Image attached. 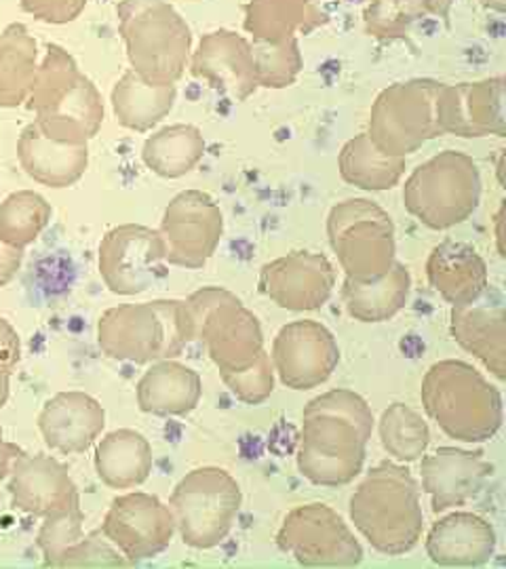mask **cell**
I'll list each match as a JSON object with an SVG mask.
<instances>
[{
  "mask_svg": "<svg viewBox=\"0 0 506 569\" xmlns=\"http://www.w3.org/2000/svg\"><path fill=\"white\" fill-rule=\"evenodd\" d=\"M260 291L284 310L310 312L327 305L336 287V270L324 253L294 251L262 266Z\"/></svg>",
  "mask_w": 506,
  "mask_h": 569,
  "instance_id": "cell-17",
  "label": "cell"
},
{
  "mask_svg": "<svg viewBox=\"0 0 506 569\" xmlns=\"http://www.w3.org/2000/svg\"><path fill=\"white\" fill-rule=\"evenodd\" d=\"M244 502L237 479L224 468L202 467L190 470L176 486L169 509L183 545L207 550L222 545L232 531Z\"/></svg>",
  "mask_w": 506,
  "mask_h": 569,
  "instance_id": "cell-9",
  "label": "cell"
},
{
  "mask_svg": "<svg viewBox=\"0 0 506 569\" xmlns=\"http://www.w3.org/2000/svg\"><path fill=\"white\" fill-rule=\"evenodd\" d=\"M426 13L423 0H369L365 7V30L380 41L405 39Z\"/></svg>",
  "mask_w": 506,
  "mask_h": 569,
  "instance_id": "cell-38",
  "label": "cell"
},
{
  "mask_svg": "<svg viewBox=\"0 0 506 569\" xmlns=\"http://www.w3.org/2000/svg\"><path fill=\"white\" fill-rule=\"evenodd\" d=\"M188 63L195 79L211 84L232 102H245L258 89L251 42L232 30L205 34Z\"/></svg>",
  "mask_w": 506,
  "mask_h": 569,
  "instance_id": "cell-18",
  "label": "cell"
},
{
  "mask_svg": "<svg viewBox=\"0 0 506 569\" xmlns=\"http://www.w3.org/2000/svg\"><path fill=\"white\" fill-rule=\"evenodd\" d=\"M96 472L110 489H133L152 472V448L142 432L119 428L108 432L96 448Z\"/></svg>",
  "mask_w": 506,
  "mask_h": 569,
  "instance_id": "cell-29",
  "label": "cell"
},
{
  "mask_svg": "<svg viewBox=\"0 0 506 569\" xmlns=\"http://www.w3.org/2000/svg\"><path fill=\"white\" fill-rule=\"evenodd\" d=\"M496 552V531L475 512H452L426 536V555L441 568H482Z\"/></svg>",
  "mask_w": 506,
  "mask_h": 569,
  "instance_id": "cell-24",
  "label": "cell"
},
{
  "mask_svg": "<svg viewBox=\"0 0 506 569\" xmlns=\"http://www.w3.org/2000/svg\"><path fill=\"white\" fill-rule=\"evenodd\" d=\"M129 561L101 529L85 533L77 545L61 555L58 568H127Z\"/></svg>",
  "mask_w": 506,
  "mask_h": 569,
  "instance_id": "cell-41",
  "label": "cell"
},
{
  "mask_svg": "<svg viewBox=\"0 0 506 569\" xmlns=\"http://www.w3.org/2000/svg\"><path fill=\"white\" fill-rule=\"evenodd\" d=\"M53 209L34 190L11 192L0 203V241L13 249H26L41 237L51 222Z\"/></svg>",
  "mask_w": 506,
  "mask_h": 569,
  "instance_id": "cell-35",
  "label": "cell"
},
{
  "mask_svg": "<svg viewBox=\"0 0 506 569\" xmlns=\"http://www.w3.org/2000/svg\"><path fill=\"white\" fill-rule=\"evenodd\" d=\"M159 232L167 264L199 270L222 241V209L207 192L183 190L167 204Z\"/></svg>",
  "mask_w": 506,
  "mask_h": 569,
  "instance_id": "cell-13",
  "label": "cell"
},
{
  "mask_svg": "<svg viewBox=\"0 0 506 569\" xmlns=\"http://www.w3.org/2000/svg\"><path fill=\"white\" fill-rule=\"evenodd\" d=\"M439 133L456 138H487L506 133L505 79L441 84L437 93Z\"/></svg>",
  "mask_w": 506,
  "mask_h": 569,
  "instance_id": "cell-16",
  "label": "cell"
},
{
  "mask_svg": "<svg viewBox=\"0 0 506 569\" xmlns=\"http://www.w3.org/2000/svg\"><path fill=\"white\" fill-rule=\"evenodd\" d=\"M338 167L346 183L365 192H385L401 182L405 159L388 157L367 133H361L345 143Z\"/></svg>",
  "mask_w": 506,
  "mask_h": 569,
  "instance_id": "cell-34",
  "label": "cell"
},
{
  "mask_svg": "<svg viewBox=\"0 0 506 569\" xmlns=\"http://www.w3.org/2000/svg\"><path fill=\"white\" fill-rule=\"evenodd\" d=\"M482 203V173L465 152L444 150L416 167L404 186L409 216L430 230L466 222Z\"/></svg>",
  "mask_w": 506,
  "mask_h": 569,
  "instance_id": "cell-6",
  "label": "cell"
},
{
  "mask_svg": "<svg viewBox=\"0 0 506 569\" xmlns=\"http://www.w3.org/2000/svg\"><path fill=\"white\" fill-rule=\"evenodd\" d=\"M21 453H23V449L18 448L11 441H7L4 435H2V428H0V481H4L11 475L13 465H16V460L20 458Z\"/></svg>",
  "mask_w": 506,
  "mask_h": 569,
  "instance_id": "cell-45",
  "label": "cell"
},
{
  "mask_svg": "<svg viewBox=\"0 0 506 569\" xmlns=\"http://www.w3.org/2000/svg\"><path fill=\"white\" fill-rule=\"evenodd\" d=\"M277 547L304 568H357L364 547L345 519L327 505L289 510L277 531Z\"/></svg>",
  "mask_w": 506,
  "mask_h": 569,
  "instance_id": "cell-11",
  "label": "cell"
},
{
  "mask_svg": "<svg viewBox=\"0 0 506 569\" xmlns=\"http://www.w3.org/2000/svg\"><path fill=\"white\" fill-rule=\"evenodd\" d=\"M205 157V138L195 124H169L152 133L142 146V161L165 180H178L190 173Z\"/></svg>",
  "mask_w": 506,
  "mask_h": 569,
  "instance_id": "cell-33",
  "label": "cell"
},
{
  "mask_svg": "<svg viewBox=\"0 0 506 569\" xmlns=\"http://www.w3.org/2000/svg\"><path fill=\"white\" fill-rule=\"evenodd\" d=\"M186 306L195 323V338L205 345L220 373L244 371L262 355L258 317L228 289L202 287L186 300Z\"/></svg>",
  "mask_w": 506,
  "mask_h": 569,
  "instance_id": "cell-8",
  "label": "cell"
},
{
  "mask_svg": "<svg viewBox=\"0 0 506 569\" xmlns=\"http://www.w3.org/2000/svg\"><path fill=\"white\" fill-rule=\"evenodd\" d=\"M103 284L117 296H138L167 277L161 232L142 224L110 228L98 249Z\"/></svg>",
  "mask_w": 506,
  "mask_h": 569,
  "instance_id": "cell-12",
  "label": "cell"
},
{
  "mask_svg": "<svg viewBox=\"0 0 506 569\" xmlns=\"http://www.w3.org/2000/svg\"><path fill=\"white\" fill-rule=\"evenodd\" d=\"M89 0H20L21 9L34 20L63 26L77 20Z\"/></svg>",
  "mask_w": 506,
  "mask_h": 569,
  "instance_id": "cell-42",
  "label": "cell"
},
{
  "mask_svg": "<svg viewBox=\"0 0 506 569\" xmlns=\"http://www.w3.org/2000/svg\"><path fill=\"white\" fill-rule=\"evenodd\" d=\"M270 361L285 387L310 390L331 378L340 363V346L321 323L294 321L279 329Z\"/></svg>",
  "mask_w": 506,
  "mask_h": 569,
  "instance_id": "cell-15",
  "label": "cell"
},
{
  "mask_svg": "<svg viewBox=\"0 0 506 569\" xmlns=\"http://www.w3.org/2000/svg\"><path fill=\"white\" fill-rule=\"evenodd\" d=\"M18 159L26 176L49 188H70L89 167L87 146L56 142L30 122L18 140Z\"/></svg>",
  "mask_w": 506,
  "mask_h": 569,
  "instance_id": "cell-27",
  "label": "cell"
},
{
  "mask_svg": "<svg viewBox=\"0 0 506 569\" xmlns=\"http://www.w3.org/2000/svg\"><path fill=\"white\" fill-rule=\"evenodd\" d=\"M9 477L11 505L26 515L44 519L81 502L68 468L51 456H28L23 451Z\"/></svg>",
  "mask_w": 506,
  "mask_h": 569,
  "instance_id": "cell-19",
  "label": "cell"
},
{
  "mask_svg": "<svg viewBox=\"0 0 506 569\" xmlns=\"http://www.w3.org/2000/svg\"><path fill=\"white\" fill-rule=\"evenodd\" d=\"M479 2L489 11H496V13H505L506 11V0H479Z\"/></svg>",
  "mask_w": 506,
  "mask_h": 569,
  "instance_id": "cell-47",
  "label": "cell"
},
{
  "mask_svg": "<svg viewBox=\"0 0 506 569\" xmlns=\"http://www.w3.org/2000/svg\"><path fill=\"white\" fill-rule=\"evenodd\" d=\"M256 81L266 89H285L294 84L304 68L298 39L284 42H251Z\"/></svg>",
  "mask_w": 506,
  "mask_h": 569,
  "instance_id": "cell-37",
  "label": "cell"
},
{
  "mask_svg": "<svg viewBox=\"0 0 506 569\" xmlns=\"http://www.w3.org/2000/svg\"><path fill=\"white\" fill-rule=\"evenodd\" d=\"M329 244L346 279L369 283L395 264V224L385 209L369 199H346L327 216Z\"/></svg>",
  "mask_w": 506,
  "mask_h": 569,
  "instance_id": "cell-7",
  "label": "cell"
},
{
  "mask_svg": "<svg viewBox=\"0 0 506 569\" xmlns=\"http://www.w3.org/2000/svg\"><path fill=\"white\" fill-rule=\"evenodd\" d=\"M195 340L186 302L155 300L108 308L98 321V345L108 359L148 366L176 359Z\"/></svg>",
  "mask_w": 506,
  "mask_h": 569,
  "instance_id": "cell-4",
  "label": "cell"
},
{
  "mask_svg": "<svg viewBox=\"0 0 506 569\" xmlns=\"http://www.w3.org/2000/svg\"><path fill=\"white\" fill-rule=\"evenodd\" d=\"M82 523H85V515H82L81 502L58 515L44 517L37 536V547L41 549L44 568H58L61 555L85 536Z\"/></svg>",
  "mask_w": 506,
  "mask_h": 569,
  "instance_id": "cell-39",
  "label": "cell"
},
{
  "mask_svg": "<svg viewBox=\"0 0 506 569\" xmlns=\"http://www.w3.org/2000/svg\"><path fill=\"white\" fill-rule=\"evenodd\" d=\"M226 388L247 406H260L275 392V367L270 355L264 350L254 366L244 371L220 373Z\"/></svg>",
  "mask_w": 506,
  "mask_h": 569,
  "instance_id": "cell-40",
  "label": "cell"
},
{
  "mask_svg": "<svg viewBox=\"0 0 506 569\" xmlns=\"http://www.w3.org/2000/svg\"><path fill=\"white\" fill-rule=\"evenodd\" d=\"M420 397L430 420L456 441L484 443L503 428L500 390L465 361L447 359L430 367Z\"/></svg>",
  "mask_w": 506,
  "mask_h": 569,
  "instance_id": "cell-3",
  "label": "cell"
},
{
  "mask_svg": "<svg viewBox=\"0 0 506 569\" xmlns=\"http://www.w3.org/2000/svg\"><path fill=\"white\" fill-rule=\"evenodd\" d=\"M426 277L430 287L452 306L470 305L489 287L486 260L470 244L452 239L430 251Z\"/></svg>",
  "mask_w": 506,
  "mask_h": 569,
  "instance_id": "cell-26",
  "label": "cell"
},
{
  "mask_svg": "<svg viewBox=\"0 0 506 569\" xmlns=\"http://www.w3.org/2000/svg\"><path fill=\"white\" fill-rule=\"evenodd\" d=\"M34 117V124L49 140L87 146L100 133L103 102L98 87L89 77L81 74Z\"/></svg>",
  "mask_w": 506,
  "mask_h": 569,
  "instance_id": "cell-23",
  "label": "cell"
},
{
  "mask_svg": "<svg viewBox=\"0 0 506 569\" xmlns=\"http://www.w3.org/2000/svg\"><path fill=\"white\" fill-rule=\"evenodd\" d=\"M7 401H9V378L0 380V409L7 406Z\"/></svg>",
  "mask_w": 506,
  "mask_h": 569,
  "instance_id": "cell-48",
  "label": "cell"
},
{
  "mask_svg": "<svg viewBox=\"0 0 506 569\" xmlns=\"http://www.w3.org/2000/svg\"><path fill=\"white\" fill-rule=\"evenodd\" d=\"M374 413L361 395L336 388L304 407L298 468L324 488L348 486L364 470Z\"/></svg>",
  "mask_w": 506,
  "mask_h": 569,
  "instance_id": "cell-1",
  "label": "cell"
},
{
  "mask_svg": "<svg viewBox=\"0 0 506 569\" xmlns=\"http://www.w3.org/2000/svg\"><path fill=\"white\" fill-rule=\"evenodd\" d=\"M131 70L157 87L182 79L192 53V32L167 0H121L117 7Z\"/></svg>",
  "mask_w": 506,
  "mask_h": 569,
  "instance_id": "cell-5",
  "label": "cell"
},
{
  "mask_svg": "<svg viewBox=\"0 0 506 569\" xmlns=\"http://www.w3.org/2000/svg\"><path fill=\"white\" fill-rule=\"evenodd\" d=\"M383 448L399 462L420 460L430 443V430L425 418L404 403H393L380 418Z\"/></svg>",
  "mask_w": 506,
  "mask_h": 569,
  "instance_id": "cell-36",
  "label": "cell"
},
{
  "mask_svg": "<svg viewBox=\"0 0 506 569\" xmlns=\"http://www.w3.org/2000/svg\"><path fill=\"white\" fill-rule=\"evenodd\" d=\"M39 68V44L30 30L16 21L0 32V108L28 102Z\"/></svg>",
  "mask_w": 506,
  "mask_h": 569,
  "instance_id": "cell-32",
  "label": "cell"
},
{
  "mask_svg": "<svg viewBox=\"0 0 506 569\" xmlns=\"http://www.w3.org/2000/svg\"><path fill=\"white\" fill-rule=\"evenodd\" d=\"M423 2H425L426 13L444 18V20L449 18L452 4H454V0H423Z\"/></svg>",
  "mask_w": 506,
  "mask_h": 569,
  "instance_id": "cell-46",
  "label": "cell"
},
{
  "mask_svg": "<svg viewBox=\"0 0 506 569\" xmlns=\"http://www.w3.org/2000/svg\"><path fill=\"white\" fill-rule=\"evenodd\" d=\"M444 82L411 79L386 87L371 106L367 136L388 157L405 159L439 133L437 93Z\"/></svg>",
  "mask_w": 506,
  "mask_h": 569,
  "instance_id": "cell-10",
  "label": "cell"
},
{
  "mask_svg": "<svg viewBox=\"0 0 506 569\" xmlns=\"http://www.w3.org/2000/svg\"><path fill=\"white\" fill-rule=\"evenodd\" d=\"M350 519L383 555L397 557L414 549L423 538L425 512L411 472L388 460L371 468L350 498Z\"/></svg>",
  "mask_w": 506,
  "mask_h": 569,
  "instance_id": "cell-2",
  "label": "cell"
},
{
  "mask_svg": "<svg viewBox=\"0 0 506 569\" xmlns=\"http://www.w3.org/2000/svg\"><path fill=\"white\" fill-rule=\"evenodd\" d=\"M106 427V411L87 392L68 390L51 397L39 416V428L47 448L66 456L85 453Z\"/></svg>",
  "mask_w": 506,
  "mask_h": 569,
  "instance_id": "cell-22",
  "label": "cell"
},
{
  "mask_svg": "<svg viewBox=\"0 0 506 569\" xmlns=\"http://www.w3.org/2000/svg\"><path fill=\"white\" fill-rule=\"evenodd\" d=\"M138 406L150 416H188L201 401V376L173 359L157 361L138 382Z\"/></svg>",
  "mask_w": 506,
  "mask_h": 569,
  "instance_id": "cell-28",
  "label": "cell"
},
{
  "mask_svg": "<svg viewBox=\"0 0 506 569\" xmlns=\"http://www.w3.org/2000/svg\"><path fill=\"white\" fill-rule=\"evenodd\" d=\"M411 291V274L404 264L395 262L385 277L355 283L346 279L343 302L346 312L361 323H385L404 310Z\"/></svg>",
  "mask_w": 506,
  "mask_h": 569,
  "instance_id": "cell-30",
  "label": "cell"
},
{
  "mask_svg": "<svg viewBox=\"0 0 506 569\" xmlns=\"http://www.w3.org/2000/svg\"><path fill=\"white\" fill-rule=\"evenodd\" d=\"M340 0H249L245 32L254 42H284L310 34L331 20Z\"/></svg>",
  "mask_w": 506,
  "mask_h": 569,
  "instance_id": "cell-25",
  "label": "cell"
},
{
  "mask_svg": "<svg viewBox=\"0 0 506 569\" xmlns=\"http://www.w3.org/2000/svg\"><path fill=\"white\" fill-rule=\"evenodd\" d=\"M21 340L16 327L0 317V380L13 376L16 367L20 366Z\"/></svg>",
  "mask_w": 506,
  "mask_h": 569,
  "instance_id": "cell-43",
  "label": "cell"
},
{
  "mask_svg": "<svg viewBox=\"0 0 506 569\" xmlns=\"http://www.w3.org/2000/svg\"><path fill=\"white\" fill-rule=\"evenodd\" d=\"M452 336L503 382L506 378V308L498 291L489 289L470 305L452 306Z\"/></svg>",
  "mask_w": 506,
  "mask_h": 569,
  "instance_id": "cell-21",
  "label": "cell"
},
{
  "mask_svg": "<svg viewBox=\"0 0 506 569\" xmlns=\"http://www.w3.org/2000/svg\"><path fill=\"white\" fill-rule=\"evenodd\" d=\"M21 260H23L21 249H13L0 241V287L16 279V274L20 272Z\"/></svg>",
  "mask_w": 506,
  "mask_h": 569,
  "instance_id": "cell-44",
  "label": "cell"
},
{
  "mask_svg": "<svg viewBox=\"0 0 506 569\" xmlns=\"http://www.w3.org/2000/svg\"><path fill=\"white\" fill-rule=\"evenodd\" d=\"M176 98V84H148L133 70H127L115 84L110 103L122 127L143 133L157 127L173 110Z\"/></svg>",
  "mask_w": 506,
  "mask_h": 569,
  "instance_id": "cell-31",
  "label": "cell"
},
{
  "mask_svg": "<svg viewBox=\"0 0 506 569\" xmlns=\"http://www.w3.org/2000/svg\"><path fill=\"white\" fill-rule=\"evenodd\" d=\"M492 465L484 458V451L439 448L423 456L420 475L423 489L430 496L433 512H446L465 507L486 486Z\"/></svg>",
  "mask_w": 506,
  "mask_h": 569,
  "instance_id": "cell-20",
  "label": "cell"
},
{
  "mask_svg": "<svg viewBox=\"0 0 506 569\" xmlns=\"http://www.w3.org/2000/svg\"><path fill=\"white\" fill-rule=\"evenodd\" d=\"M101 533L121 550L129 566H136L169 549L176 533V517L157 496L131 491L112 500Z\"/></svg>",
  "mask_w": 506,
  "mask_h": 569,
  "instance_id": "cell-14",
  "label": "cell"
}]
</instances>
